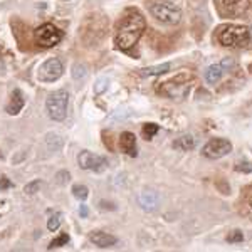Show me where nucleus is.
<instances>
[{
	"instance_id": "f257e3e1",
	"label": "nucleus",
	"mask_w": 252,
	"mask_h": 252,
	"mask_svg": "<svg viewBox=\"0 0 252 252\" xmlns=\"http://www.w3.org/2000/svg\"><path fill=\"white\" fill-rule=\"evenodd\" d=\"M146 29L145 17L136 10L128 12V15L121 20V24L118 26L116 35H115V44L121 51H129L135 44L140 40Z\"/></svg>"
},
{
	"instance_id": "f03ea898",
	"label": "nucleus",
	"mask_w": 252,
	"mask_h": 252,
	"mask_svg": "<svg viewBox=\"0 0 252 252\" xmlns=\"http://www.w3.org/2000/svg\"><path fill=\"white\" fill-rule=\"evenodd\" d=\"M251 29L244 26H229L219 35L220 44L225 47H246L251 42Z\"/></svg>"
},
{
	"instance_id": "7ed1b4c3",
	"label": "nucleus",
	"mask_w": 252,
	"mask_h": 252,
	"mask_svg": "<svg viewBox=\"0 0 252 252\" xmlns=\"http://www.w3.org/2000/svg\"><path fill=\"white\" fill-rule=\"evenodd\" d=\"M150 12L157 20L163 24H168V26H173V24H178L182 19V9L173 2H168V0H160V2H155L152 7H150Z\"/></svg>"
},
{
	"instance_id": "20e7f679",
	"label": "nucleus",
	"mask_w": 252,
	"mask_h": 252,
	"mask_svg": "<svg viewBox=\"0 0 252 252\" xmlns=\"http://www.w3.org/2000/svg\"><path fill=\"white\" fill-rule=\"evenodd\" d=\"M67 104H69V94L64 89H58V91L51 93L46 99V109L51 120L63 121L67 115Z\"/></svg>"
},
{
	"instance_id": "39448f33",
	"label": "nucleus",
	"mask_w": 252,
	"mask_h": 252,
	"mask_svg": "<svg viewBox=\"0 0 252 252\" xmlns=\"http://www.w3.org/2000/svg\"><path fill=\"white\" fill-rule=\"evenodd\" d=\"M34 39L40 47H54L63 40V31H59L54 24H44L34 31Z\"/></svg>"
},
{
	"instance_id": "423d86ee",
	"label": "nucleus",
	"mask_w": 252,
	"mask_h": 252,
	"mask_svg": "<svg viewBox=\"0 0 252 252\" xmlns=\"http://www.w3.org/2000/svg\"><path fill=\"white\" fill-rule=\"evenodd\" d=\"M64 72V66L58 58H51L44 61L37 69V79L40 83H54Z\"/></svg>"
},
{
	"instance_id": "0eeeda50",
	"label": "nucleus",
	"mask_w": 252,
	"mask_h": 252,
	"mask_svg": "<svg viewBox=\"0 0 252 252\" xmlns=\"http://www.w3.org/2000/svg\"><path fill=\"white\" fill-rule=\"evenodd\" d=\"M230 152H232V143L225 138H214V140L207 141L202 148V155L209 160H219V158L229 155Z\"/></svg>"
},
{
	"instance_id": "6e6552de",
	"label": "nucleus",
	"mask_w": 252,
	"mask_h": 252,
	"mask_svg": "<svg viewBox=\"0 0 252 252\" xmlns=\"http://www.w3.org/2000/svg\"><path fill=\"white\" fill-rule=\"evenodd\" d=\"M78 163L83 170L101 173L108 168V158H104L101 155H94V153L84 150V152H81L78 155Z\"/></svg>"
},
{
	"instance_id": "1a4fd4ad",
	"label": "nucleus",
	"mask_w": 252,
	"mask_h": 252,
	"mask_svg": "<svg viewBox=\"0 0 252 252\" xmlns=\"http://www.w3.org/2000/svg\"><path fill=\"white\" fill-rule=\"evenodd\" d=\"M190 88H192V81L187 78V76H180V78L165 83L161 91L168 97H172V99H175V97L182 99V97H185L190 93Z\"/></svg>"
},
{
	"instance_id": "9d476101",
	"label": "nucleus",
	"mask_w": 252,
	"mask_h": 252,
	"mask_svg": "<svg viewBox=\"0 0 252 252\" xmlns=\"http://www.w3.org/2000/svg\"><path fill=\"white\" fill-rule=\"evenodd\" d=\"M120 146H121V152L126 153L128 157L135 158L138 155V152H136V136L133 135V133H129V131L121 133Z\"/></svg>"
},
{
	"instance_id": "9b49d317",
	"label": "nucleus",
	"mask_w": 252,
	"mask_h": 252,
	"mask_svg": "<svg viewBox=\"0 0 252 252\" xmlns=\"http://www.w3.org/2000/svg\"><path fill=\"white\" fill-rule=\"evenodd\" d=\"M89 239H91V242L94 244V246L101 247V249L113 247L118 242V239L115 237V235H111L108 232H103V230H96V232H93L91 235H89Z\"/></svg>"
},
{
	"instance_id": "f8f14e48",
	"label": "nucleus",
	"mask_w": 252,
	"mask_h": 252,
	"mask_svg": "<svg viewBox=\"0 0 252 252\" xmlns=\"http://www.w3.org/2000/svg\"><path fill=\"white\" fill-rule=\"evenodd\" d=\"M138 200H140V205L143 207L145 210L152 212V210H155L158 207L160 197H158V193L153 192V190H143V192L140 193V197H138Z\"/></svg>"
},
{
	"instance_id": "ddd939ff",
	"label": "nucleus",
	"mask_w": 252,
	"mask_h": 252,
	"mask_svg": "<svg viewBox=\"0 0 252 252\" xmlns=\"http://www.w3.org/2000/svg\"><path fill=\"white\" fill-rule=\"evenodd\" d=\"M24 104H26V97H24L22 91H20V89H14L10 103H9V106H7V113H9V115H19V111L24 108Z\"/></svg>"
},
{
	"instance_id": "4468645a",
	"label": "nucleus",
	"mask_w": 252,
	"mask_h": 252,
	"mask_svg": "<svg viewBox=\"0 0 252 252\" xmlns=\"http://www.w3.org/2000/svg\"><path fill=\"white\" fill-rule=\"evenodd\" d=\"M223 72H225V69H223V66H222L220 63L209 66V67H207V71H205V79H207V83H210V84L219 83V81L222 79Z\"/></svg>"
},
{
	"instance_id": "2eb2a0df",
	"label": "nucleus",
	"mask_w": 252,
	"mask_h": 252,
	"mask_svg": "<svg viewBox=\"0 0 252 252\" xmlns=\"http://www.w3.org/2000/svg\"><path fill=\"white\" fill-rule=\"evenodd\" d=\"M195 146V138L190 135H182L173 141V148L180 150V152H189Z\"/></svg>"
},
{
	"instance_id": "dca6fc26",
	"label": "nucleus",
	"mask_w": 252,
	"mask_h": 252,
	"mask_svg": "<svg viewBox=\"0 0 252 252\" xmlns=\"http://www.w3.org/2000/svg\"><path fill=\"white\" fill-rule=\"evenodd\" d=\"M170 71V64H158V66H152V67H145L141 69V76H160L165 74V72Z\"/></svg>"
},
{
	"instance_id": "f3484780",
	"label": "nucleus",
	"mask_w": 252,
	"mask_h": 252,
	"mask_svg": "<svg viewBox=\"0 0 252 252\" xmlns=\"http://www.w3.org/2000/svg\"><path fill=\"white\" fill-rule=\"evenodd\" d=\"M158 129H160L158 128V125L146 123V125H143V129H141V131H143V136L146 138V140H152V138L158 133Z\"/></svg>"
},
{
	"instance_id": "a211bd4d",
	"label": "nucleus",
	"mask_w": 252,
	"mask_h": 252,
	"mask_svg": "<svg viewBox=\"0 0 252 252\" xmlns=\"http://www.w3.org/2000/svg\"><path fill=\"white\" fill-rule=\"evenodd\" d=\"M72 195L79 200H86L88 195H89V190L86 185H74L72 187Z\"/></svg>"
},
{
	"instance_id": "6ab92c4d",
	"label": "nucleus",
	"mask_w": 252,
	"mask_h": 252,
	"mask_svg": "<svg viewBox=\"0 0 252 252\" xmlns=\"http://www.w3.org/2000/svg\"><path fill=\"white\" fill-rule=\"evenodd\" d=\"M67 242H69V235L67 234H61L58 239H54L51 244H49V247L47 249L51 251V249H56V247H63V246H67Z\"/></svg>"
},
{
	"instance_id": "aec40b11",
	"label": "nucleus",
	"mask_w": 252,
	"mask_h": 252,
	"mask_svg": "<svg viewBox=\"0 0 252 252\" xmlns=\"http://www.w3.org/2000/svg\"><path fill=\"white\" fill-rule=\"evenodd\" d=\"M61 225V214L56 212L54 215H51L47 220V229L51 230V232H54V230H58Z\"/></svg>"
},
{
	"instance_id": "412c9836",
	"label": "nucleus",
	"mask_w": 252,
	"mask_h": 252,
	"mask_svg": "<svg viewBox=\"0 0 252 252\" xmlns=\"http://www.w3.org/2000/svg\"><path fill=\"white\" fill-rule=\"evenodd\" d=\"M86 74H88V71L84 64H76V66L72 67V78L74 79H83V78H86Z\"/></svg>"
},
{
	"instance_id": "4be33fe9",
	"label": "nucleus",
	"mask_w": 252,
	"mask_h": 252,
	"mask_svg": "<svg viewBox=\"0 0 252 252\" xmlns=\"http://www.w3.org/2000/svg\"><path fill=\"white\" fill-rule=\"evenodd\" d=\"M108 84H109V81H108L106 78H101V79L94 84V94H103V93L108 89Z\"/></svg>"
},
{
	"instance_id": "5701e85b",
	"label": "nucleus",
	"mask_w": 252,
	"mask_h": 252,
	"mask_svg": "<svg viewBox=\"0 0 252 252\" xmlns=\"http://www.w3.org/2000/svg\"><path fill=\"white\" fill-rule=\"evenodd\" d=\"M244 241V234L241 230H234V232H230L227 235V242L230 244H237V242H242Z\"/></svg>"
},
{
	"instance_id": "b1692460",
	"label": "nucleus",
	"mask_w": 252,
	"mask_h": 252,
	"mask_svg": "<svg viewBox=\"0 0 252 252\" xmlns=\"http://www.w3.org/2000/svg\"><path fill=\"white\" fill-rule=\"evenodd\" d=\"M39 187H40V180H34V182H31V184H27L26 187H24V192H26L27 195H34L39 190Z\"/></svg>"
},
{
	"instance_id": "393cba45",
	"label": "nucleus",
	"mask_w": 252,
	"mask_h": 252,
	"mask_svg": "<svg viewBox=\"0 0 252 252\" xmlns=\"http://www.w3.org/2000/svg\"><path fill=\"white\" fill-rule=\"evenodd\" d=\"M235 170L237 172H244V173H249V172H252V165L249 163V161H239L237 165H235Z\"/></svg>"
},
{
	"instance_id": "a878e982",
	"label": "nucleus",
	"mask_w": 252,
	"mask_h": 252,
	"mask_svg": "<svg viewBox=\"0 0 252 252\" xmlns=\"http://www.w3.org/2000/svg\"><path fill=\"white\" fill-rule=\"evenodd\" d=\"M58 182L61 185L66 184V182H69V173L67 172H59L58 173Z\"/></svg>"
},
{
	"instance_id": "bb28decb",
	"label": "nucleus",
	"mask_w": 252,
	"mask_h": 252,
	"mask_svg": "<svg viewBox=\"0 0 252 252\" xmlns=\"http://www.w3.org/2000/svg\"><path fill=\"white\" fill-rule=\"evenodd\" d=\"M9 187H12V184L9 182V178H5V177H3L2 180H0V190H3V189H9Z\"/></svg>"
},
{
	"instance_id": "cd10ccee",
	"label": "nucleus",
	"mask_w": 252,
	"mask_h": 252,
	"mask_svg": "<svg viewBox=\"0 0 252 252\" xmlns=\"http://www.w3.org/2000/svg\"><path fill=\"white\" fill-rule=\"evenodd\" d=\"M79 214H81V217H88V214H89L88 207H86V205H81V209H79Z\"/></svg>"
},
{
	"instance_id": "c85d7f7f",
	"label": "nucleus",
	"mask_w": 252,
	"mask_h": 252,
	"mask_svg": "<svg viewBox=\"0 0 252 252\" xmlns=\"http://www.w3.org/2000/svg\"><path fill=\"white\" fill-rule=\"evenodd\" d=\"M241 0H223V3L225 5H235V3H239Z\"/></svg>"
},
{
	"instance_id": "c756f323",
	"label": "nucleus",
	"mask_w": 252,
	"mask_h": 252,
	"mask_svg": "<svg viewBox=\"0 0 252 252\" xmlns=\"http://www.w3.org/2000/svg\"><path fill=\"white\" fill-rule=\"evenodd\" d=\"M251 209H252V202H251Z\"/></svg>"
}]
</instances>
